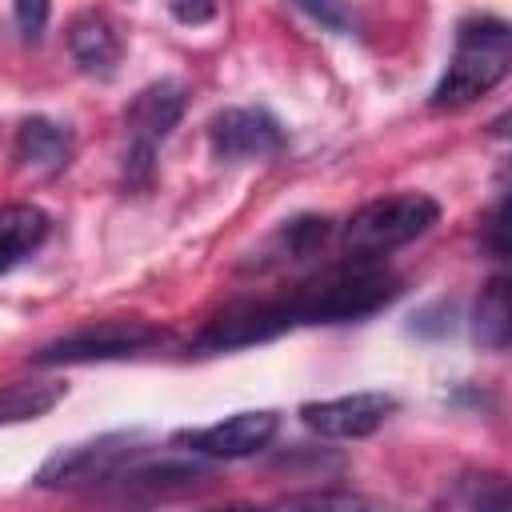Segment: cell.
<instances>
[{"instance_id":"2e32d148","label":"cell","mask_w":512,"mask_h":512,"mask_svg":"<svg viewBox=\"0 0 512 512\" xmlns=\"http://www.w3.org/2000/svg\"><path fill=\"white\" fill-rule=\"evenodd\" d=\"M64 384L56 380H24V384H8L0 388V424H24V420H40L44 412H52L64 400Z\"/></svg>"},{"instance_id":"5bb4252c","label":"cell","mask_w":512,"mask_h":512,"mask_svg":"<svg viewBox=\"0 0 512 512\" xmlns=\"http://www.w3.org/2000/svg\"><path fill=\"white\" fill-rule=\"evenodd\" d=\"M48 212L36 204H4L0 208V276L28 260L48 240Z\"/></svg>"},{"instance_id":"52a82bcc","label":"cell","mask_w":512,"mask_h":512,"mask_svg":"<svg viewBox=\"0 0 512 512\" xmlns=\"http://www.w3.org/2000/svg\"><path fill=\"white\" fill-rule=\"evenodd\" d=\"M276 432H280V416L272 408H248V412H232L208 428L176 432L172 444L188 448L192 456H208V460H244V456L264 452Z\"/></svg>"},{"instance_id":"44dd1931","label":"cell","mask_w":512,"mask_h":512,"mask_svg":"<svg viewBox=\"0 0 512 512\" xmlns=\"http://www.w3.org/2000/svg\"><path fill=\"white\" fill-rule=\"evenodd\" d=\"M300 12H308V16L324 20V24H332L336 32H344V28H348V16H344V12H336V8H312V4H304Z\"/></svg>"},{"instance_id":"e0dca14e","label":"cell","mask_w":512,"mask_h":512,"mask_svg":"<svg viewBox=\"0 0 512 512\" xmlns=\"http://www.w3.org/2000/svg\"><path fill=\"white\" fill-rule=\"evenodd\" d=\"M332 236V220L328 216H296L288 220L272 240H268V260L284 264V260H308L316 256Z\"/></svg>"},{"instance_id":"8fae6325","label":"cell","mask_w":512,"mask_h":512,"mask_svg":"<svg viewBox=\"0 0 512 512\" xmlns=\"http://www.w3.org/2000/svg\"><path fill=\"white\" fill-rule=\"evenodd\" d=\"M184 104H188V96H184V84H176V80H156V84L140 88L136 100H132L128 112H124L128 148L156 152V144L180 124Z\"/></svg>"},{"instance_id":"7a4b0ae2","label":"cell","mask_w":512,"mask_h":512,"mask_svg":"<svg viewBox=\"0 0 512 512\" xmlns=\"http://www.w3.org/2000/svg\"><path fill=\"white\" fill-rule=\"evenodd\" d=\"M512 64V28L496 16L464 20L456 32V56L432 88V108H460L492 92Z\"/></svg>"},{"instance_id":"4fadbf2b","label":"cell","mask_w":512,"mask_h":512,"mask_svg":"<svg viewBox=\"0 0 512 512\" xmlns=\"http://www.w3.org/2000/svg\"><path fill=\"white\" fill-rule=\"evenodd\" d=\"M16 160L20 168L44 172V176L60 172L72 160V132L48 116H28L16 128Z\"/></svg>"},{"instance_id":"7402d4cb","label":"cell","mask_w":512,"mask_h":512,"mask_svg":"<svg viewBox=\"0 0 512 512\" xmlns=\"http://www.w3.org/2000/svg\"><path fill=\"white\" fill-rule=\"evenodd\" d=\"M488 236H492V252H496V256H504V200H500V204H496V212H492Z\"/></svg>"},{"instance_id":"7c38bea8","label":"cell","mask_w":512,"mask_h":512,"mask_svg":"<svg viewBox=\"0 0 512 512\" xmlns=\"http://www.w3.org/2000/svg\"><path fill=\"white\" fill-rule=\"evenodd\" d=\"M68 48L76 56V64L88 72V76H100L108 80L120 64V28L104 16V12H80L72 24H68Z\"/></svg>"},{"instance_id":"d6986e66","label":"cell","mask_w":512,"mask_h":512,"mask_svg":"<svg viewBox=\"0 0 512 512\" xmlns=\"http://www.w3.org/2000/svg\"><path fill=\"white\" fill-rule=\"evenodd\" d=\"M12 12H16V24H20L24 36H36V32L44 28V20H48V4H28V0H24V4H16Z\"/></svg>"},{"instance_id":"ac0fdd59","label":"cell","mask_w":512,"mask_h":512,"mask_svg":"<svg viewBox=\"0 0 512 512\" xmlns=\"http://www.w3.org/2000/svg\"><path fill=\"white\" fill-rule=\"evenodd\" d=\"M268 512H392L360 492H336V488H320V492H300L288 496L280 504H272Z\"/></svg>"},{"instance_id":"603a6c76","label":"cell","mask_w":512,"mask_h":512,"mask_svg":"<svg viewBox=\"0 0 512 512\" xmlns=\"http://www.w3.org/2000/svg\"><path fill=\"white\" fill-rule=\"evenodd\" d=\"M220 512H268V508H248V504H232V508H220Z\"/></svg>"},{"instance_id":"3957f363","label":"cell","mask_w":512,"mask_h":512,"mask_svg":"<svg viewBox=\"0 0 512 512\" xmlns=\"http://www.w3.org/2000/svg\"><path fill=\"white\" fill-rule=\"evenodd\" d=\"M436 220H440V204L428 192H396L356 208L340 228V244L348 260H380L424 236Z\"/></svg>"},{"instance_id":"ffe728a7","label":"cell","mask_w":512,"mask_h":512,"mask_svg":"<svg viewBox=\"0 0 512 512\" xmlns=\"http://www.w3.org/2000/svg\"><path fill=\"white\" fill-rule=\"evenodd\" d=\"M172 16L184 20V24H204V20L216 16V8L212 4H172Z\"/></svg>"},{"instance_id":"6da1fadb","label":"cell","mask_w":512,"mask_h":512,"mask_svg":"<svg viewBox=\"0 0 512 512\" xmlns=\"http://www.w3.org/2000/svg\"><path fill=\"white\" fill-rule=\"evenodd\" d=\"M404 292L400 276L388 272L380 260H340L300 284H292L280 300L292 316V324H344L364 320L380 308H388Z\"/></svg>"},{"instance_id":"9c48e42d","label":"cell","mask_w":512,"mask_h":512,"mask_svg":"<svg viewBox=\"0 0 512 512\" xmlns=\"http://www.w3.org/2000/svg\"><path fill=\"white\" fill-rule=\"evenodd\" d=\"M396 412L392 392H352V396H332V400H308L300 404V420L332 440H356L372 436L388 416Z\"/></svg>"},{"instance_id":"9a60e30c","label":"cell","mask_w":512,"mask_h":512,"mask_svg":"<svg viewBox=\"0 0 512 512\" xmlns=\"http://www.w3.org/2000/svg\"><path fill=\"white\" fill-rule=\"evenodd\" d=\"M472 332L484 348L504 352L508 336H512V312H508V280L492 276L476 300V316H472Z\"/></svg>"},{"instance_id":"5b68a950","label":"cell","mask_w":512,"mask_h":512,"mask_svg":"<svg viewBox=\"0 0 512 512\" xmlns=\"http://www.w3.org/2000/svg\"><path fill=\"white\" fill-rule=\"evenodd\" d=\"M168 332L152 320H100L88 324L72 336H60L44 348L32 352V364L40 368H56V364H92V360H120V356H136L148 352L156 344H164Z\"/></svg>"},{"instance_id":"8992f818","label":"cell","mask_w":512,"mask_h":512,"mask_svg":"<svg viewBox=\"0 0 512 512\" xmlns=\"http://www.w3.org/2000/svg\"><path fill=\"white\" fill-rule=\"evenodd\" d=\"M292 316L284 308L280 296L272 300H244V304H232L224 312H216L192 340L196 352H232V348H248V344H264V340H276L284 332H292Z\"/></svg>"},{"instance_id":"277c9868","label":"cell","mask_w":512,"mask_h":512,"mask_svg":"<svg viewBox=\"0 0 512 512\" xmlns=\"http://www.w3.org/2000/svg\"><path fill=\"white\" fill-rule=\"evenodd\" d=\"M144 456V432H108L84 444H68L60 452H52L40 472L36 484L40 488H88V484H108L120 468H128L132 460Z\"/></svg>"},{"instance_id":"30bf717a","label":"cell","mask_w":512,"mask_h":512,"mask_svg":"<svg viewBox=\"0 0 512 512\" xmlns=\"http://www.w3.org/2000/svg\"><path fill=\"white\" fill-rule=\"evenodd\" d=\"M220 160H264L284 148V128L268 108H224L208 124Z\"/></svg>"},{"instance_id":"ba28073f","label":"cell","mask_w":512,"mask_h":512,"mask_svg":"<svg viewBox=\"0 0 512 512\" xmlns=\"http://www.w3.org/2000/svg\"><path fill=\"white\" fill-rule=\"evenodd\" d=\"M204 480H212V468L200 464L196 456L192 460H144L140 456L128 468H120L108 484L124 508H152L160 500H172V496L200 488Z\"/></svg>"}]
</instances>
